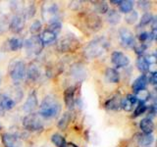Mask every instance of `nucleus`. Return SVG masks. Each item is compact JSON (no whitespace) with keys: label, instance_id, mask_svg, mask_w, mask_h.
<instances>
[{"label":"nucleus","instance_id":"nucleus-13","mask_svg":"<svg viewBox=\"0 0 157 147\" xmlns=\"http://www.w3.org/2000/svg\"><path fill=\"white\" fill-rule=\"evenodd\" d=\"M16 106V101L7 94H0V114L12 110Z\"/></svg>","mask_w":157,"mask_h":147},{"label":"nucleus","instance_id":"nucleus-12","mask_svg":"<svg viewBox=\"0 0 157 147\" xmlns=\"http://www.w3.org/2000/svg\"><path fill=\"white\" fill-rule=\"evenodd\" d=\"M38 107V100H37V96H36V92L33 90L32 92H29V94L27 98L26 102L23 106V110L25 112L29 113H33V111Z\"/></svg>","mask_w":157,"mask_h":147},{"label":"nucleus","instance_id":"nucleus-28","mask_svg":"<svg viewBox=\"0 0 157 147\" xmlns=\"http://www.w3.org/2000/svg\"><path fill=\"white\" fill-rule=\"evenodd\" d=\"M93 4V7H94V10L99 14H106L108 12V4L106 1H94L91 2Z\"/></svg>","mask_w":157,"mask_h":147},{"label":"nucleus","instance_id":"nucleus-45","mask_svg":"<svg viewBox=\"0 0 157 147\" xmlns=\"http://www.w3.org/2000/svg\"><path fill=\"white\" fill-rule=\"evenodd\" d=\"M121 0H111L110 1V3H112V4H115V5H120L121 4Z\"/></svg>","mask_w":157,"mask_h":147},{"label":"nucleus","instance_id":"nucleus-1","mask_svg":"<svg viewBox=\"0 0 157 147\" xmlns=\"http://www.w3.org/2000/svg\"><path fill=\"white\" fill-rule=\"evenodd\" d=\"M110 46L105 36H97L90 40L83 48V55L87 59H94L104 54Z\"/></svg>","mask_w":157,"mask_h":147},{"label":"nucleus","instance_id":"nucleus-33","mask_svg":"<svg viewBox=\"0 0 157 147\" xmlns=\"http://www.w3.org/2000/svg\"><path fill=\"white\" fill-rule=\"evenodd\" d=\"M153 15H152L150 12H145L144 15L141 16L140 18V24L137 28L140 27H142V26H146V24H148L152 22V20H153Z\"/></svg>","mask_w":157,"mask_h":147},{"label":"nucleus","instance_id":"nucleus-8","mask_svg":"<svg viewBox=\"0 0 157 147\" xmlns=\"http://www.w3.org/2000/svg\"><path fill=\"white\" fill-rule=\"evenodd\" d=\"M119 37H120V42L122 44V46L130 48H134L136 45V38L135 36L132 34V32L126 28H121L119 29Z\"/></svg>","mask_w":157,"mask_h":147},{"label":"nucleus","instance_id":"nucleus-3","mask_svg":"<svg viewBox=\"0 0 157 147\" xmlns=\"http://www.w3.org/2000/svg\"><path fill=\"white\" fill-rule=\"evenodd\" d=\"M81 46V41L73 36V34H67L61 39H59L56 44V48L61 53H69L76 52Z\"/></svg>","mask_w":157,"mask_h":147},{"label":"nucleus","instance_id":"nucleus-32","mask_svg":"<svg viewBox=\"0 0 157 147\" xmlns=\"http://www.w3.org/2000/svg\"><path fill=\"white\" fill-rule=\"evenodd\" d=\"M139 20V13L135 10H132L131 12H129L128 14H126L125 17V21L129 24H134L136 23V21Z\"/></svg>","mask_w":157,"mask_h":147},{"label":"nucleus","instance_id":"nucleus-30","mask_svg":"<svg viewBox=\"0 0 157 147\" xmlns=\"http://www.w3.org/2000/svg\"><path fill=\"white\" fill-rule=\"evenodd\" d=\"M51 141L56 147H64L67 144L65 137L59 134H53L51 135Z\"/></svg>","mask_w":157,"mask_h":147},{"label":"nucleus","instance_id":"nucleus-44","mask_svg":"<svg viewBox=\"0 0 157 147\" xmlns=\"http://www.w3.org/2000/svg\"><path fill=\"white\" fill-rule=\"evenodd\" d=\"M139 4V7L141 8V9H147L150 7V2L149 1H139L137 2Z\"/></svg>","mask_w":157,"mask_h":147},{"label":"nucleus","instance_id":"nucleus-31","mask_svg":"<svg viewBox=\"0 0 157 147\" xmlns=\"http://www.w3.org/2000/svg\"><path fill=\"white\" fill-rule=\"evenodd\" d=\"M120 11L122 13L128 14L129 12H131L132 8H134V1L132 0H126V1H122L121 4L119 5Z\"/></svg>","mask_w":157,"mask_h":147},{"label":"nucleus","instance_id":"nucleus-29","mask_svg":"<svg viewBox=\"0 0 157 147\" xmlns=\"http://www.w3.org/2000/svg\"><path fill=\"white\" fill-rule=\"evenodd\" d=\"M71 73H72V76L75 78H77V80H80L82 76V77H86V72L83 70L82 66L78 65V64H76V65H74L72 67Z\"/></svg>","mask_w":157,"mask_h":147},{"label":"nucleus","instance_id":"nucleus-37","mask_svg":"<svg viewBox=\"0 0 157 147\" xmlns=\"http://www.w3.org/2000/svg\"><path fill=\"white\" fill-rule=\"evenodd\" d=\"M61 28H62V24L60 22V20H56V21H53L49 24V28L48 29H50L53 32H55L56 34H58L61 31Z\"/></svg>","mask_w":157,"mask_h":147},{"label":"nucleus","instance_id":"nucleus-21","mask_svg":"<svg viewBox=\"0 0 157 147\" xmlns=\"http://www.w3.org/2000/svg\"><path fill=\"white\" fill-rule=\"evenodd\" d=\"M26 76L29 81H36L38 80L39 77H40V71H39V69L36 65L31 64L29 67L28 68V70L26 71Z\"/></svg>","mask_w":157,"mask_h":147},{"label":"nucleus","instance_id":"nucleus-19","mask_svg":"<svg viewBox=\"0 0 157 147\" xmlns=\"http://www.w3.org/2000/svg\"><path fill=\"white\" fill-rule=\"evenodd\" d=\"M121 100H122V98L119 94H116L113 97L109 98L105 103L106 109L111 110V111L120 110L121 109Z\"/></svg>","mask_w":157,"mask_h":147},{"label":"nucleus","instance_id":"nucleus-42","mask_svg":"<svg viewBox=\"0 0 157 147\" xmlns=\"http://www.w3.org/2000/svg\"><path fill=\"white\" fill-rule=\"evenodd\" d=\"M147 81H149V83H151L152 85H155L157 82V73H149V77H147Z\"/></svg>","mask_w":157,"mask_h":147},{"label":"nucleus","instance_id":"nucleus-20","mask_svg":"<svg viewBox=\"0 0 157 147\" xmlns=\"http://www.w3.org/2000/svg\"><path fill=\"white\" fill-rule=\"evenodd\" d=\"M141 131L145 134H150L154 130V123L149 118H144L140 123Z\"/></svg>","mask_w":157,"mask_h":147},{"label":"nucleus","instance_id":"nucleus-26","mask_svg":"<svg viewBox=\"0 0 157 147\" xmlns=\"http://www.w3.org/2000/svg\"><path fill=\"white\" fill-rule=\"evenodd\" d=\"M8 46L9 49L11 51H18L20 50L21 48L24 47V41L22 40L21 38H18V37H12L9 39L8 41Z\"/></svg>","mask_w":157,"mask_h":147},{"label":"nucleus","instance_id":"nucleus-4","mask_svg":"<svg viewBox=\"0 0 157 147\" xmlns=\"http://www.w3.org/2000/svg\"><path fill=\"white\" fill-rule=\"evenodd\" d=\"M22 124L25 130H27L29 131H33V132L41 130L44 126L41 118L39 117V115H37L36 113L28 114L23 119Z\"/></svg>","mask_w":157,"mask_h":147},{"label":"nucleus","instance_id":"nucleus-16","mask_svg":"<svg viewBox=\"0 0 157 147\" xmlns=\"http://www.w3.org/2000/svg\"><path fill=\"white\" fill-rule=\"evenodd\" d=\"M137 103L136 98L134 94H128L126 97L122 98L121 100V108L127 112H130L134 109V106Z\"/></svg>","mask_w":157,"mask_h":147},{"label":"nucleus","instance_id":"nucleus-15","mask_svg":"<svg viewBox=\"0 0 157 147\" xmlns=\"http://www.w3.org/2000/svg\"><path fill=\"white\" fill-rule=\"evenodd\" d=\"M2 142L5 147H21V140L13 134H2Z\"/></svg>","mask_w":157,"mask_h":147},{"label":"nucleus","instance_id":"nucleus-5","mask_svg":"<svg viewBox=\"0 0 157 147\" xmlns=\"http://www.w3.org/2000/svg\"><path fill=\"white\" fill-rule=\"evenodd\" d=\"M26 64L22 60L15 59L9 65V75L14 81H19L24 80L26 77Z\"/></svg>","mask_w":157,"mask_h":147},{"label":"nucleus","instance_id":"nucleus-39","mask_svg":"<svg viewBox=\"0 0 157 147\" xmlns=\"http://www.w3.org/2000/svg\"><path fill=\"white\" fill-rule=\"evenodd\" d=\"M34 14H36V7H34L33 4L29 5V6L26 9V12L23 13L25 18H33L34 16Z\"/></svg>","mask_w":157,"mask_h":147},{"label":"nucleus","instance_id":"nucleus-25","mask_svg":"<svg viewBox=\"0 0 157 147\" xmlns=\"http://www.w3.org/2000/svg\"><path fill=\"white\" fill-rule=\"evenodd\" d=\"M106 20L107 22L111 24H117L118 23H120L121 21V15L120 13H118L116 10H108V12L106 14Z\"/></svg>","mask_w":157,"mask_h":147},{"label":"nucleus","instance_id":"nucleus-9","mask_svg":"<svg viewBox=\"0 0 157 147\" xmlns=\"http://www.w3.org/2000/svg\"><path fill=\"white\" fill-rule=\"evenodd\" d=\"M26 24V18L23 14H16L12 17L11 21L9 23L8 28L9 31L13 33H19L21 32Z\"/></svg>","mask_w":157,"mask_h":147},{"label":"nucleus","instance_id":"nucleus-7","mask_svg":"<svg viewBox=\"0 0 157 147\" xmlns=\"http://www.w3.org/2000/svg\"><path fill=\"white\" fill-rule=\"evenodd\" d=\"M43 46L44 45L40 41L39 36H33L24 41V47L26 49L28 56L29 57L37 56L41 52Z\"/></svg>","mask_w":157,"mask_h":147},{"label":"nucleus","instance_id":"nucleus-6","mask_svg":"<svg viewBox=\"0 0 157 147\" xmlns=\"http://www.w3.org/2000/svg\"><path fill=\"white\" fill-rule=\"evenodd\" d=\"M59 7L55 2H44L41 6V17L45 22L50 24L53 21L59 20Z\"/></svg>","mask_w":157,"mask_h":147},{"label":"nucleus","instance_id":"nucleus-24","mask_svg":"<svg viewBox=\"0 0 157 147\" xmlns=\"http://www.w3.org/2000/svg\"><path fill=\"white\" fill-rule=\"evenodd\" d=\"M136 141H137V144L140 146L142 147H147L152 144V142L154 141V136L152 134H139L136 137Z\"/></svg>","mask_w":157,"mask_h":147},{"label":"nucleus","instance_id":"nucleus-23","mask_svg":"<svg viewBox=\"0 0 157 147\" xmlns=\"http://www.w3.org/2000/svg\"><path fill=\"white\" fill-rule=\"evenodd\" d=\"M72 118H73L72 112L67 111V112L64 113V114L62 115V117L60 118V120L58 121V124H57L58 129H60L62 130H66L69 126V124H70V122L72 121Z\"/></svg>","mask_w":157,"mask_h":147},{"label":"nucleus","instance_id":"nucleus-17","mask_svg":"<svg viewBox=\"0 0 157 147\" xmlns=\"http://www.w3.org/2000/svg\"><path fill=\"white\" fill-rule=\"evenodd\" d=\"M147 83H148V81H147V76L144 74V75H140L139 77H136L134 81L132 88V90H134L135 93H137L142 89H145Z\"/></svg>","mask_w":157,"mask_h":147},{"label":"nucleus","instance_id":"nucleus-22","mask_svg":"<svg viewBox=\"0 0 157 147\" xmlns=\"http://www.w3.org/2000/svg\"><path fill=\"white\" fill-rule=\"evenodd\" d=\"M105 77L108 82L118 83L120 81V74L114 68H108L105 71Z\"/></svg>","mask_w":157,"mask_h":147},{"label":"nucleus","instance_id":"nucleus-35","mask_svg":"<svg viewBox=\"0 0 157 147\" xmlns=\"http://www.w3.org/2000/svg\"><path fill=\"white\" fill-rule=\"evenodd\" d=\"M147 110V106L144 102H140L139 101L137 102V106L136 108V110L134 112V117L136 118V117H139L140 115H142Z\"/></svg>","mask_w":157,"mask_h":147},{"label":"nucleus","instance_id":"nucleus-27","mask_svg":"<svg viewBox=\"0 0 157 147\" xmlns=\"http://www.w3.org/2000/svg\"><path fill=\"white\" fill-rule=\"evenodd\" d=\"M136 67L141 73L148 72L149 69H150V65L148 64V62L146 61V59H145L144 56H140L139 57V59L136 60Z\"/></svg>","mask_w":157,"mask_h":147},{"label":"nucleus","instance_id":"nucleus-36","mask_svg":"<svg viewBox=\"0 0 157 147\" xmlns=\"http://www.w3.org/2000/svg\"><path fill=\"white\" fill-rule=\"evenodd\" d=\"M41 22L36 20V21H34L32 24H31V28H29V32H31L33 36H37V33L40 32L41 29Z\"/></svg>","mask_w":157,"mask_h":147},{"label":"nucleus","instance_id":"nucleus-18","mask_svg":"<svg viewBox=\"0 0 157 147\" xmlns=\"http://www.w3.org/2000/svg\"><path fill=\"white\" fill-rule=\"evenodd\" d=\"M39 38H40V41L42 42L43 45H46V44H51L54 41H56L57 34L50 31V29L46 28L41 32V34L39 36Z\"/></svg>","mask_w":157,"mask_h":147},{"label":"nucleus","instance_id":"nucleus-11","mask_svg":"<svg viewBox=\"0 0 157 147\" xmlns=\"http://www.w3.org/2000/svg\"><path fill=\"white\" fill-rule=\"evenodd\" d=\"M85 22H86L87 28L91 29V31H93V32L99 31L100 28L102 27L101 19L98 17L95 13H88L86 16Z\"/></svg>","mask_w":157,"mask_h":147},{"label":"nucleus","instance_id":"nucleus-41","mask_svg":"<svg viewBox=\"0 0 157 147\" xmlns=\"http://www.w3.org/2000/svg\"><path fill=\"white\" fill-rule=\"evenodd\" d=\"M145 57V59H146V61L148 62V64L151 66V65H155V63H156V59H157V57H156V54L153 52V53H149L148 55H146V56H144Z\"/></svg>","mask_w":157,"mask_h":147},{"label":"nucleus","instance_id":"nucleus-43","mask_svg":"<svg viewBox=\"0 0 157 147\" xmlns=\"http://www.w3.org/2000/svg\"><path fill=\"white\" fill-rule=\"evenodd\" d=\"M155 114H156V106H155V104H152L148 108V115H149V117H147V118H149V119L152 120V118L155 117Z\"/></svg>","mask_w":157,"mask_h":147},{"label":"nucleus","instance_id":"nucleus-14","mask_svg":"<svg viewBox=\"0 0 157 147\" xmlns=\"http://www.w3.org/2000/svg\"><path fill=\"white\" fill-rule=\"evenodd\" d=\"M75 86H69L65 90V92H64V101H65V105L69 110H72L74 106H75Z\"/></svg>","mask_w":157,"mask_h":147},{"label":"nucleus","instance_id":"nucleus-46","mask_svg":"<svg viewBox=\"0 0 157 147\" xmlns=\"http://www.w3.org/2000/svg\"><path fill=\"white\" fill-rule=\"evenodd\" d=\"M64 147H78L76 144H74V143H69V144H66Z\"/></svg>","mask_w":157,"mask_h":147},{"label":"nucleus","instance_id":"nucleus-38","mask_svg":"<svg viewBox=\"0 0 157 147\" xmlns=\"http://www.w3.org/2000/svg\"><path fill=\"white\" fill-rule=\"evenodd\" d=\"M147 46H148V45H147V44H145V43H140V44H139V45H137V44H136L135 47H134L135 52L137 54V55L142 56V54L145 52Z\"/></svg>","mask_w":157,"mask_h":147},{"label":"nucleus","instance_id":"nucleus-2","mask_svg":"<svg viewBox=\"0 0 157 147\" xmlns=\"http://www.w3.org/2000/svg\"><path fill=\"white\" fill-rule=\"evenodd\" d=\"M61 112V105L52 95H47L43 98L39 105V115L44 119H53L56 118Z\"/></svg>","mask_w":157,"mask_h":147},{"label":"nucleus","instance_id":"nucleus-34","mask_svg":"<svg viewBox=\"0 0 157 147\" xmlns=\"http://www.w3.org/2000/svg\"><path fill=\"white\" fill-rule=\"evenodd\" d=\"M135 96L136 98L137 102L140 101V102H144L145 103V101L148 100L149 98H150V93L147 91L146 89H142V90L139 91L137 93H136Z\"/></svg>","mask_w":157,"mask_h":147},{"label":"nucleus","instance_id":"nucleus-40","mask_svg":"<svg viewBox=\"0 0 157 147\" xmlns=\"http://www.w3.org/2000/svg\"><path fill=\"white\" fill-rule=\"evenodd\" d=\"M8 28V23L6 21V18L4 17V15L0 13V32H5Z\"/></svg>","mask_w":157,"mask_h":147},{"label":"nucleus","instance_id":"nucleus-10","mask_svg":"<svg viewBox=\"0 0 157 147\" xmlns=\"http://www.w3.org/2000/svg\"><path fill=\"white\" fill-rule=\"evenodd\" d=\"M111 62L117 68H124L130 64V59L121 51H114L111 55Z\"/></svg>","mask_w":157,"mask_h":147}]
</instances>
